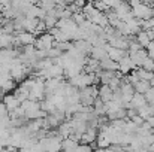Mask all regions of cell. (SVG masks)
Instances as JSON below:
<instances>
[{
  "mask_svg": "<svg viewBox=\"0 0 154 152\" xmlns=\"http://www.w3.org/2000/svg\"><path fill=\"white\" fill-rule=\"evenodd\" d=\"M85 1H90V0H85Z\"/></svg>",
  "mask_w": 154,
  "mask_h": 152,
  "instance_id": "484cf974",
  "label": "cell"
},
{
  "mask_svg": "<svg viewBox=\"0 0 154 152\" xmlns=\"http://www.w3.org/2000/svg\"><path fill=\"white\" fill-rule=\"evenodd\" d=\"M148 24H150V28H154V15L148 18Z\"/></svg>",
  "mask_w": 154,
  "mask_h": 152,
  "instance_id": "cb8c5ba5",
  "label": "cell"
},
{
  "mask_svg": "<svg viewBox=\"0 0 154 152\" xmlns=\"http://www.w3.org/2000/svg\"><path fill=\"white\" fill-rule=\"evenodd\" d=\"M147 55H148L147 48H139V49L135 51V52H129V57L132 58V61H133V64L136 67H141L142 66V61L145 60Z\"/></svg>",
  "mask_w": 154,
  "mask_h": 152,
  "instance_id": "5b68a950",
  "label": "cell"
},
{
  "mask_svg": "<svg viewBox=\"0 0 154 152\" xmlns=\"http://www.w3.org/2000/svg\"><path fill=\"white\" fill-rule=\"evenodd\" d=\"M133 69H136V66L133 64V61H132V58H130L129 55H124V57L118 61V72H120V73L127 75V73H130Z\"/></svg>",
  "mask_w": 154,
  "mask_h": 152,
  "instance_id": "277c9868",
  "label": "cell"
},
{
  "mask_svg": "<svg viewBox=\"0 0 154 152\" xmlns=\"http://www.w3.org/2000/svg\"><path fill=\"white\" fill-rule=\"evenodd\" d=\"M148 101L145 99V96L144 94H141V93H135L133 96H132V99H130V106L132 107H135V109H139V107H142L144 104H147Z\"/></svg>",
  "mask_w": 154,
  "mask_h": 152,
  "instance_id": "52a82bcc",
  "label": "cell"
},
{
  "mask_svg": "<svg viewBox=\"0 0 154 152\" xmlns=\"http://www.w3.org/2000/svg\"><path fill=\"white\" fill-rule=\"evenodd\" d=\"M93 4H94L99 10H102V12H106L108 9H111V7H109V6H108L105 1H103V0H93Z\"/></svg>",
  "mask_w": 154,
  "mask_h": 152,
  "instance_id": "d6986e66",
  "label": "cell"
},
{
  "mask_svg": "<svg viewBox=\"0 0 154 152\" xmlns=\"http://www.w3.org/2000/svg\"><path fill=\"white\" fill-rule=\"evenodd\" d=\"M135 70H136V75L139 76V79H142V81H150L154 75V72L147 70V69H144V67H136Z\"/></svg>",
  "mask_w": 154,
  "mask_h": 152,
  "instance_id": "5bb4252c",
  "label": "cell"
},
{
  "mask_svg": "<svg viewBox=\"0 0 154 152\" xmlns=\"http://www.w3.org/2000/svg\"><path fill=\"white\" fill-rule=\"evenodd\" d=\"M100 69H103V70H112V72H115V70H118V63H117V61H114L112 58L106 57V58L100 60Z\"/></svg>",
  "mask_w": 154,
  "mask_h": 152,
  "instance_id": "8fae6325",
  "label": "cell"
},
{
  "mask_svg": "<svg viewBox=\"0 0 154 152\" xmlns=\"http://www.w3.org/2000/svg\"><path fill=\"white\" fill-rule=\"evenodd\" d=\"M29 93H30V90L20 84V87H15V88H14V93H12V94L20 101H23V100H26V99H29Z\"/></svg>",
  "mask_w": 154,
  "mask_h": 152,
  "instance_id": "30bf717a",
  "label": "cell"
},
{
  "mask_svg": "<svg viewBox=\"0 0 154 152\" xmlns=\"http://www.w3.org/2000/svg\"><path fill=\"white\" fill-rule=\"evenodd\" d=\"M44 22H45V25H47V30H51L52 27H55V24H57V16H54V15H51V13H47L44 18Z\"/></svg>",
  "mask_w": 154,
  "mask_h": 152,
  "instance_id": "2e32d148",
  "label": "cell"
},
{
  "mask_svg": "<svg viewBox=\"0 0 154 152\" xmlns=\"http://www.w3.org/2000/svg\"><path fill=\"white\" fill-rule=\"evenodd\" d=\"M135 37H136V42H138L142 48H147V46L150 45V42H151L145 30H139V31L135 34Z\"/></svg>",
  "mask_w": 154,
  "mask_h": 152,
  "instance_id": "7c38bea8",
  "label": "cell"
},
{
  "mask_svg": "<svg viewBox=\"0 0 154 152\" xmlns=\"http://www.w3.org/2000/svg\"><path fill=\"white\" fill-rule=\"evenodd\" d=\"M105 49L108 52V57L109 58H112L114 61H120L124 55H129V51L127 49H121V48H115V46H111L109 43H106V46H105Z\"/></svg>",
  "mask_w": 154,
  "mask_h": 152,
  "instance_id": "3957f363",
  "label": "cell"
},
{
  "mask_svg": "<svg viewBox=\"0 0 154 152\" xmlns=\"http://www.w3.org/2000/svg\"><path fill=\"white\" fill-rule=\"evenodd\" d=\"M76 145H78V142L73 140L72 137H64V139H61V149H63V151H75Z\"/></svg>",
  "mask_w": 154,
  "mask_h": 152,
  "instance_id": "4fadbf2b",
  "label": "cell"
},
{
  "mask_svg": "<svg viewBox=\"0 0 154 152\" xmlns=\"http://www.w3.org/2000/svg\"><path fill=\"white\" fill-rule=\"evenodd\" d=\"M141 67H144V69H147V70L154 72V58L153 57H150V55H147V57H145V60L142 61V66H141Z\"/></svg>",
  "mask_w": 154,
  "mask_h": 152,
  "instance_id": "e0dca14e",
  "label": "cell"
},
{
  "mask_svg": "<svg viewBox=\"0 0 154 152\" xmlns=\"http://www.w3.org/2000/svg\"><path fill=\"white\" fill-rule=\"evenodd\" d=\"M150 87H151V85H150V81H142V79H139V81L133 85L135 93H141V94H144V93H145Z\"/></svg>",
  "mask_w": 154,
  "mask_h": 152,
  "instance_id": "9a60e30c",
  "label": "cell"
},
{
  "mask_svg": "<svg viewBox=\"0 0 154 152\" xmlns=\"http://www.w3.org/2000/svg\"><path fill=\"white\" fill-rule=\"evenodd\" d=\"M3 103L6 104V109H8V112H11V110H14L15 107H18L20 104H21V101L18 100L14 94H5V97H3Z\"/></svg>",
  "mask_w": 154,
  "mask_h": 152,
  "instance_id": "8992f818",
  "label": "cell"
},
{
  "mask_svg": "<svg viewBox=\"0 0 154 152\" xmlns=\"http://www.w3.org/2000/svg\"><path fill=\"white\" fill-rule=\"evenodd\" d=\"M88 55H90L91 58L100 61V60H103V58L108 57V52H106V49H105V46H93Z\"/></svg>",
  "mask_w": 154,
  "mask_h": 152,
  "instance_id": "9c48e42d",
  "label": "cell"
},
{
  "mask_svg": "<svg viewBox=\"0 0 154 152\" xmlns=\"http://www.w3.org/2000/svg\"><path fill=\"white\" fill-rule=\"evenodd\" d=\"M91 145L90 143H79V145H76V148H75V151L78 152H91Z\"/></svg>",
  "mask_w": 154,
  "mask_h": 152,
  "instance_id": "ffe728a7",
  "label": "cell"
},
{
  "mask_svg": "<svg viewBox=\"0 0 154 152\" xmlns=\"http://www.w3.org/2000/svg\"><path fill=\"white\" fill-rule=\"evenodd\" d=\"M61 54H63V51H60L57 46H52V48H50V49H47V57H50V58H52V60L58 58Z\"/></svg>",
  "mask_w": 154,
  "mask_h": 152,
  "instance_id": "ac0fdd59",
  "label": "cell"
},
{
  "mask_svg": "<svg viewBox=\"0 0 154 152\" xmlns=\"http://www.w3.org/2000/svg\"><path fill=\"white\" fill-rule=\"evenodd\" d=\"M73 3H75L79 9H82V7H84V4H85L87 1H85V0H73Z\"/></svg>",
  "mask_w": 154,
  "mask_h": 152,
  "instance_id": "603a6c76",
  "label": "cell"
},
{
  "mask_svg": "<svg viewBox=\"0 0 154 152\" xmlns=\"http://www.w3.org/2000/svg\"><path fill=\"white\" fill-rule=\"evenodd\" d=\"M112 93H114V90H112L108 84H102L100 88H99V99H100L103 103L111 100V99H112Z\"/></svg>",
  "mask_w": 154,
  "mask_h": 152,
  "instance_id": "ba28073f",
  "label": "cell"
},
{
  "mask_svg": "<svg viewBox=\"0 0 154 152\" xmlns=\"http://www.w3.org/2000/svg\"><path fill=\"white\" fill-rule=\"evenodd\" d=\"M151 134H153V136H154V128H153V130H151Z\"/></svg>",
  "mask_w": 154,
  "mask_h": 152,
  "instance_id": "d4e9b609",
  "label": "cell"
},
{
  "mask_svg": "<svg viewBox=\"0 0 154 152\" xmlns=\"http://www.w3.org/2000/svg\"><path fill=\"white\" fill-rule=\"evenodd\" d=\"M129 119H132V121H133V122H135L136 125H141V124H142V122L145 121V119H144L142 116H139L138 113H136V115H133V116H132V118H129Z\"/></svg>",
  "mask_w": 154,
  "mask_h": 152,
  "instance_id": "44dd1931",
  "label": "cell"
},
{
  "mask_svg": "<svg viewBox=\"0 0 154 152\" xmlns=\"http://www.w3.org/2000/svg\"><path fill=\"white\" fill-rule=\"evenodd\" d=\"M54 43H55V40H54V36H52L51 33H41L39 36H38V39L35 40V48L36 49H50L54 46Z\"/></svg>",
  "mask_w": 154,
  "mask_h": 152,
  "instance_id": "7a4b0ae2",
  "label": "cell"
},
{
  "mask_svg": "<svg viewBox=\"0 0 154 152\" xmlns=\"http://www.w3.org/2000/svg\"><path fill=\"white\" fill-rule=\"evenodd\" d=\"M15 46H24V45H33L36 40V34L33 31H27V30H21V31H15Z\"/></svg>",
  "mask_w": 154,
  "mask_h": 152,
  "instance_id": "6da1fadb",
  "label": "cell"
},
{
  "mask_svg": "<svg viewBox=\"0 0 154 152\" xmlns=\"http://www.w3.org/2000/svg\"><path fill=\"white\" fill-rule=\"evenodd\" d=\"M6 113H9L6 109V104L3 103V100H0V115H6Z\"/></svg>",
  "mask_w": 154,
  "mask_h": 152,
  "instance_id": "7402d4cb",
  "label": "cell"
}]
</instances>
